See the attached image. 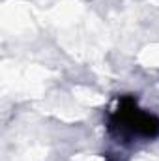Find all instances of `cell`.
Wrapping results in <instances>:
<instances>
[{"label":"cell","mask_w":159,"mask_h":161,"mask_svg":"<svg viewBox=\"0 0 159 161\" xmlns=\"http://www.w3.org/2000/svg\"><path fill=\"white\" fill-rule=\"evenodd\" d=\"M107 129L118 142L154 141L159 137V118L142 109L137 97L122 96L116 107L109 113Z\"/></svg>","instance_id":"1"}]
</instances>
